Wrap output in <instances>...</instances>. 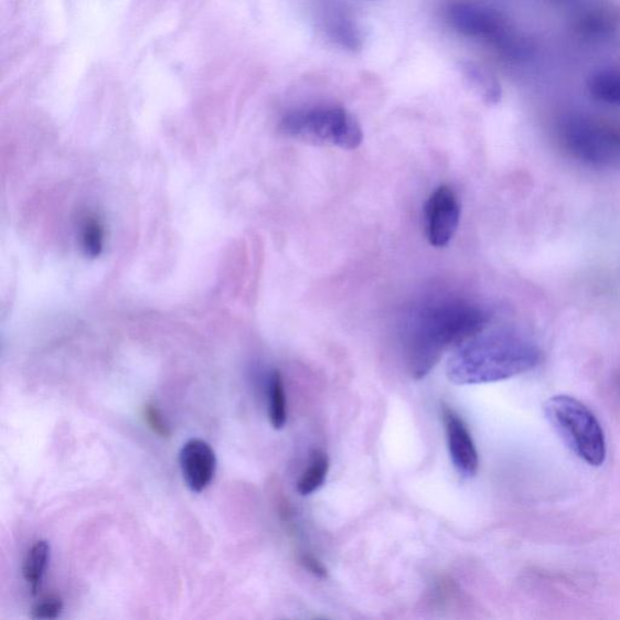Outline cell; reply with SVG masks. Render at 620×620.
<instances>
[{
  "mask_svg": "<svg viewBox=\"0 0 620 620\" xmlns=\"http://www.w3.org/2000/svg\"><path fill=\"white\" fill-rule=\"evenodd\" d=\"M180 466L185 485L192 492L201 493L215 477L217 468L215 451L206 441L192 439L183 445Z\"/></svg>",
  "mask_w": 620,
  "mask_h": 620,
  "instance_id": "cell-7",
  "label": "cell"
},
{
  "mask_svg": "<svg viewBox=\"0 0 620 620\" xmlns=\"http://www.w3.org/2000/svg\"><path fill=\"white\" fill-rule=\"evenodd\" d=\"M330 469L329 457L325 452L314 451L310 462L304 470L299 483H297V491L302 495H309L317 492L327 480Z\"/></svg>",
  "mask_w": 620,
  "mask_h": 620,
  "instance_id": "cell-11",
  "label": "cell"
},
{
  "mask_svg": "<svg viewBox=\"0 0 620 620\" xmlns=\"http://www.w3.org/2000/svg\"><path fill=\"white\" fill-rule=\"evenodd\" d=\"M562 140L576 159L603 167L620 160V133L586 117H569L562 124Z\"/></svg>",
  "mask_w": 620,
  "mask_h": 620,
  "instance_id": "cell-5",
  "label": "cell"
},
{
  "mask_svg": "<svg viewBox=\"0 0 620 620\" xmlns=\"http://www.w3.org/2000/svg\"><path fill=\"white\" fill-rule=\"evenodd\" d=\"M268 416L272 428L280 430L288 421L287 393L279 371L272 372L268 386Z\"/></svg>",
  "mask_w": 620,
  "mask_h": 620,
  "instance_id": "cell-10",
  "label": "cell"
},
{
  "mask_svg": "<svg viewBox=\"0 0 620 620\" xmlns=\"http://www.w3.org/2000/svg\"><path fill=\"white\" fill-rule=\"evenodd\" d=\"M539 362L538 346L517 334H477L455 354L449 371L460 382H494L525 374Z\"/></svg>",
  "mask_w": 620,
  "mask_h": 620,
  "instance_id": "cell-2",
  "label": "cell"
},
{
  "mask_svg": "<svg viewBox=\"0 0 620 620\" xmlns=\"http://www.w3.org/2000/svg\"><path fill=\"white\" fill-rule=\"evenodd\" d=\"M464 76L471 89L475 90L483 101L488 104L499 103L501 98L500 85L487 71L478 66L468 65L464 67Z\"/></svg>",
  "mask_w": 620,
  "mask_h": 620,
  "instance_id": "cell-13",
  "label": "cell"
},
{
  "mask_svg": "<svg viewBox=\"0 0 620 620\" xmlns=\"http://www.w3.org/2000/svg\"><path fill=\"white\" fill-rule=\"evenodd\" d=\"M143 418L148 427L152 429L160 438H170L171 429L164 415L161 414L158 406L154 404H147L143 407Z\"/></svg>",
  "mask_w": 620,
  "mask_h": 620,
  "instance_id": "cell-15",
  "label": "cell"
},
{
  "mask_svg": "<svg viewBox=\"0 0 620 620\" xmlns=\"http://www.w3.org/2000/svg\"><path fill=\"white\" fill-rule=\"evenodd\" d=\"M64 611V601L57 595H51L33 607V619H56Z\"/></svg>",
  "mask_w": 620,
  "mask_h": 620,
  "instance_id": "cell-16",
  "label": "cell"
},
{
  "mask_svg": "<svg viewBox=\"0 0 620 620\" xmlns=\"http://www.w3.org/2000/svg\"><path fill=\"white\" fill-rule=\"evenodd\" d=\"M589 90L598 100L620 106V70H605L594 74Z\"/></svg>",
  "mask_w": 620,
  "mask_h": 620,
  "instance_id": "cell-12",
  "label": "cell"
},
{
  "mask_svg": "<svg viewBox=\"0 0 620 620\" xmlns=\"http://www.w3.org/2000/svg\"><path fill=\"white\" fill-rule=\"evenodd\" d=\"M301 564L309 570L310 574H313L319 578H327V567L322 565L313 555L303 554L301 556Z\"/></svg>",
  "mask_w": 620,
  "mask_h": 620,
  "instance_id": "cell-18",
  "label": "cell"
},
{
  "mask_svg": "<svg viewBox=\"0 0 620 620\" xmlns=\"http://www.w3.org/2000/svg\"><path fill=\"white\" fill-rule=\"evenodd\" d=\"M461 203L449 185H441L429 196L425 206L427 239L430 245H449L460 226Z\"/></svg>",
  "mask_w": 620,
  "mask_h": 620,
  "instance_id": "cell-6",
  "label": "cell"
},
{
  "mask_svg": "<svg viewBox=\"0 0 620 620\" xmlns=\"http://www.w3.org/2000/svg\"><path fill=\"white\" fill-rule=\"evenodd\" d=\"M82 246L86 255L100 256L104 250L105 231L100 222L95 218L86 220L82 229Z\"/></svg>",
  "mask_w": 620,
  "mask_h": 620,
  "instance_id": "cell-14",
  "label": "cell"
},
{
  "mask_svg": "<svg viewBox=\"0 0 620 620\" xmlns=\"http://www.w3.org/2000/svg\"><path fill=\"white\" fill-rule=\"evenodd\" d=\"M442 419L455 467L462 475L474 477L479 469V453L464 420L448 407L443 408Z\"/></svg>",
  "mask_w": 620,
  "mask_h": 620,
  "instance_id": "cell-8",
  "label": "cell"
},
{
  "mask_svg": "<svg viewBox=\"0 0 620 620\" xmlns=\"http://www.w3.org/2000/svg\"><path fill=\"white\" fill-rule=\"evenodd\" d=\"M288 138L313 146L356 150L364 135L351 111L339 106H314L289 111L280 121Z\"/></svg>",
  "mask_w": 620,
  "mask_h": 620,
  "instance_id": "cell-3",
  "label": "cell"
},
{
  "mask_svg": "<svg viewBox=\"0 0 620 620\" xmlns=\"http://www.w3.org/2000/svg\"><path fill=\"white\" fill-rule=\"evenodd\" d=\"M489 320L485 309L463 300L437 301L417 309L407 333L414 376H426L446 351L475 338Z\"/></svg>",
  "mask_w": 620,
  "mask_h": 620,
  "instance_id": "cell-1",
  "label": "cell"
},
{
  "mask_svg": "<svg viewBox=\"0 0 620 620\" xmlns=\"http://www.w3.org/2000/svg\"><path fill=\"white\" fill-rule=\"evenodd\" d=\"M611 26V19L600 12H592L580 21V29L589 34H601L609 31Z\"/></svg>",
  "mask_w": 620,
  "mask_h": 620,
  "instance_id": "cell-17",
  "label": "cell"
},
{
  "mask_svg": "<svg viewBox=\"0 0 620 620\" xmlns=\"http://www.w3.org/2000/svg\"><path fill=\"white\" fill-rule=\"evenodd\" d=\"M544 413L570 451L592 467L606 461L603 429L589 408L568 395L553 396L544 405Z\"/></svg>",
  "mask_w": 620,
  "mask_h": 620,
  "instance_id": "cell-4",
  "label": "cell"
},
{
  "mask_svg": "<svg viewBox=\"0 0 620 620\" xmlns=\"http://www.w3.org/2000/svg\"><path fill=\"white\" fill-rule=\"evenodd\" d=\"M49 559H51V544L46 541H39L32 545L23 562V578L33 595L41 589Z\"/></svg>",
  "mask_w": 620,
  "mask_h": 620,
  "instance_id": "cell-9",
  "label": "cell"
}]
</instances>
